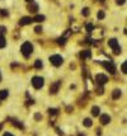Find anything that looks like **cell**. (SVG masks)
<instances>
[{"label":"cell","mask_w":127,"mask_h":136,"mask_svg":"<svg viewBox=\"0 0 127 136\" xmlns=\"http://www.w3.org/2000/svg\"><path fill=\"white\" fill-rule=\"evenodd\" d=\"M33 22V19L31 17H23L20 20H19V24L20 26H27V24H31Z\"/></svg>","instance_id":"obj_7"},{"label":"cell","mask_w":127,"mask_h":136,"mask_svg":"<svg viewBox=\"0 0 127 136\" xmlns=\"http://www.w3.org/2000/svg\"><path fill=\"white\" fill-rule=\"evenodd\" d=\"M5 38H4V37L3 36H0V48H3L4 46H5Z\"/></svg>","instance_id":"obj_15"},{"label":"cell","mask_w":127,"mask_h":136,"mask_svg":"<svg viewBox=\"0 0 127 136\" xmlns=\"http://www.w3.org/2000/svg\"><path fill=\"white\" fill-rule=\"evenodd\" d=\"M27 1H33V0H27Z\"/></svg>","instance_id":"obj_30"},{"label":"cell","mask_w":127,"mask_h":136,"mask_svg":"<svg viewBox=\"0 0 127 136\" xmlns=\"http://www.w3.org/2000/svg\"><path fill=\"white\" fill-rule=\"evenodd\" d=\"M121 95H122V92H121L119 89H116V90H113V92H112V98H113V99H118Z\"/></svg>","instance_id":"obj_10"},{"label":"cell","mask_w":127,"mask_h":136,"mask_svg":"<svg viewBox=\"0 0 127 136\" xmlns=\"http://www.w3.org/2000/svg\"><path fill=\"white\" fill-rule=\"evenodd\" d=\"M32 85L36 88V89H41L43 87V78L41 76H34L32 79Z\"/></svg>","instance_id":"obj_4"},{"label":"cell","mask_w":127,"mask_h":136,"mask_svg":"<svg viewBox=\"0 0 127 136\" xmlns=\"http://www.w3.org/2000/svg\"><path fill=\"white\" fill-rule=\"evenodd\" d=\"M48 112H50V115H56V113H57V109H50Z\"/></svg>","instance_id":"obj_27"},{"label":"cell","mask_w":127,"mask_h":136,"mask_svg":"<svg viewBox=\"0 0 127 136\" xmlns=\"http://www.w3.org/2000/svg\"><path fill=\"white\" fill-rule=\"evenodd\" d=\"M34 31H36V33H41V32H42V27H40V26H38V27H36V28H34Z\"/></svg>","instance_id":"obj_24"},{"label":"cell","mask_w":127,"mask_h":136,"mask_svg":"<svg viewBox=\"0 0 127 136\" xmlns=\"http://www.w3.org/2000/svg\"><path fill=\"white\" fill-rule=\"evenodd\" d=\"M28 9H29V12H33V13H36L37 10H38V5H37V4H34L33 1H31V4L28 5Z\"/></svg>","instance_id":"obj_11"},{"label":"cell","mask_w":127,"mask_h":136,"mask_svg":"<svg viewBox=\"0 0 127 136\" xmlns=\"http://www.w3.org/2000/svg\"><path fill=\"white\" fill-rule=\"evenodd\" d=\"M108 45H109V47L114 51V54H119L121 52V47L118 46V42H117V40L116 38H111L109 40V42H108Z\"/></svg>","instance_id":"obj_2"},{"label":"cell","mask_w":127,"mask_h":136,"mask_svg":"<svg viewBox=\"0 0 127 136\" xmlns=\"http://www.w3.org/2000/svg\"><path fill=\"white\" fill-rule=\"evenodd\" d=\"M0 15H3V17H6V15H8V12H5L4 9H1V10H0Z\"/></svg>","instance_id":"obj_23"},{"label":"cell","mask_w":127,"mask_h":136,"mask_svg":"<svg viewBox=\"0 0 127 136\" xmlns=\"http://www.w3.org/2000/svg\"><path fill=\"white\" fill-rule=\"evenodd\" d=\"M98 18H99V19H102V18H104V12H102V10H100V12L98 13Z\"/></svg>","instance_id":"obj_25"},{"label":"cell","mask_w":127,"mask_h":136,"mask_svg":"<svg viewBox=\"0 0 127 136\" xmlns=\"http://www.w3.org/2000/svg\"><path fill=\"white\" fill-rule=\"evenodd\" d=\"M121 70H122V73H123V74H126V73H127V62H126V61L122 64V66H121Z\"/></svg>","instance_id":"obj_18"},{"label":"cell","mask_w":127,"mask_h":136,"mask_svg":"<svg viewBox=\"0 0 127 136\" xmlns=\"http://www.w3.org/2000/svg\"><path fill=\"white\" fill-rule=\"evenodd\" d=\"M100 122H102L103 125L109 123V122H111V117H109L108 115H102V116H100Z\"/></svg>","instance_id":"obj_9"},{"label":"cell","mask_w":127,"mask_h":136,"mask_svg":"<svg viewBox=\"0 0 127 136\" xmlns=\"http://www.w3.org/2000/svg\"><path fill=\"white\" fill-rule=\"evenodd\" d=\"M0 79H1V76H0Z\"/></svg>","instance_id":"obj_31"},{"label":"cell","mask_w":127,"mask_h":136,"mask_svg":"<svg viewBox=\"0 0 127 136\" xmlns=\"http://www.w3.org/2000/svg\"><path fill=\"white\" fill-rule=\"evenodd\" d=\"M84 126H86V127L92 126V120H90V118H85V120H84Z\"/></svg>","instance_id":"obj_16"},{"label":"cell","mask_w":127,"mask_h":136,"mask_svg":"<svg viewBox=\"0 0 127 136\" xmlns=\"http://www.w3.org/2000/svg\"><path fill=\"white\" fill-rule=\"evenodd\" d=\"M3 136H14V135H12L10 132H5V134H4Z\"/></svg>","instance_id":"obj_29"},{"label":"cell","mask_w":127,"mask_h":136,"mask_svg":"<svg viewBox=\"0 0 127 136\" xmlns=\"http://www.w3.org/2000/svg\"><path fill=\"white\" fill-rule=\"evenodd\" d=\"M80 57H81V59H84V60L90 59V57H92V52H90V51H84V52H81Z\"/></svg>","instance_id":"obj_12"},{"label":"cell","mask_w":127,"mask_h":136,"mask_svg":"<svg viewBox=\"0 0 127 136\" xmlns=\"http://www.w3.org/2000/svg\"><path fill=\"white\" fill-rule=\"evenodd\" d=\"M58 87H60V83H55V84H52L51 88H50V93L51 94H56L57 90H58Z\"/></svg>","instance_id":"obj_8"},{"label":"cell","mask_w":127,"mask_h":136,"mask_svg":"<svg viewBox=\"0 0 127 136\" xmlns=\"http://www.w3.org/2000/svg\"><path fill=\"white\" fill-rule=\"evenodd\" d=\"M93 28H94L93 24H90V23H88V24H86V31H88V32H92V31H93Z\"/></svg>","instance_id":"obj_21"},{"label":"cell","mask_w":127,"mask_h":136,"mask_svg":"<svg viewBox=\"0 0 127 136\" xmlns=\"http://www.w3.org/2000/svg\"><path fill=\"white\" fill-rule=\"evenodd\" d=\"M102 65H103V67H104V69H107V71H109L111 74H114V73H116L114 66L112 65L111 62H108V61H104V62H102Z\"/></svg>","instance_id":"obj_6"},{"label":"cell","mask_w":127,"mask_h":136,"mask_svg":"<svg viewBox=\"0 0 127 136\" xmlns=\"http://www.w3.org/2000/svg\"><path fill=\"white\" fill-rule=\"evenodd\" d=\"M20 51H22V54H23L24 57H29L31 54H32V51H33V46L31 45V42H24L23 45H22Z\"/></svg>","instance_id":"obj_1"},{"label":"cell","mask_w":127,"mask_h":136,"mask_svg":"<svg viewBox=\"0 0 127 136\" xmlns=\"http://www.w3.org/2000/svg\"><path fill=\"white\" fill-rule=\"evenodd\" d=\"M125 1H126V0H116V3H117L118 5H122V4H125Z\"/></svg>","instance_id":"obj_26"},{"label":"cell","mask_w":127,"mask_h":136,"mask_svg":"<svg viewBox=\"0 0 127 136\" xmlns=\"http://www.w3.org/2000/svg\"><path fill=\"white\" fill-rule=\"evenodd\" d=\"M42 118V116L41 115H38V113H37V115H36V120H41Z\"/></svg>","instance_id":"obj_28"},{"label":"cell","mask_w":127,"mask_h":136,"mask_svg":"<svg viewBox=\"0 0 127 136\" xmlns=\"http://www.w3.org/2000/svg\"><path fill=\"white\" fill-rule=\"evenodd\" d=\"M50 62L54 65V66H60V65L64 62V60H62V57L60 56V55H52L50 57Z\"/></svg>","instance_id":"obj_3"},{"label":"cell","mask_w":127,"mask_h":136,"mask_svg":"<svg viewBox=\"0 0 127 136\" xmlns=\"http://www.w3.org/2000/svg\"><path fill=\"white\" fill-rule=\"evenodd\" d=\"M8 90H1V92H0V101H3V99H5L6 97H8Z\"/></svg>","instance_id":"obj_13"},{"label":"cell","mask_w":127,"mask_h":136,"mask_svg":"<svg viewBox=\"0 0 127 136\" xmlns=\"http://www.w3.org/2000/svg\"><path fill=\"white\" fill-rule=\"evenodd\" d=\"M81 14H83L84 17H88L89 14H90V12H89V9H88V8H84V9H83V12H81Z\"/></svg>","instance_id":"obj_20"},{"label":"cell","mask_w":127,"mask_h":136,"mask_svg":"<svg viewBox=\"0 0 127 136\" xmlns=\"http://www.w3.org/2000/svg\"><path fill=\"white\" fill-rule=\"evenodd\" d=\"M95 80H97V83H98L99 85H104L108 81V78L104 74H98V75H97V78H95Z\"/></svg>","instance_id":"obj_5"},{"label":"cell","mask_w":127,"mask_h":136,"mask_svg":"<svg viewBox=\"0 0 127 136\" xmlns=\"http://www.w3.org/2000/svg\"><path fill=\"white\" fill-rule=\"evenodd\" d=\"M34 22H43L44 20V17L43 15H36V18L33 19Z\"/></svg>","instance_id":"obj_17"},{"label":"cell","mask_w":127,"mask_h":136,"mask_svg":"<svg viewBox=\"0 0 127 136\" xmlns=\"http://www.w3.org/2000/svg\"><path fill=\"white\" fill-rule=\"evenodd\" d=\"M5 32H6V28L1 26V27H0V36H3V34H4Z\"/></svg>","instance_id":"obj_22"},{"label":"cell","mask_w":127,"mask_h":136,"mask_svg":"<svg viewBox=\"0 0 127 136\" xmlns=\"http://www.w3.org/2000/svg\"><path fill=\"white\" fill-rule=\"evenodd\" d=\"M99 112H100L99 107H93V108H92V113H93V116H99Z\"/></svg>","instance_id":"obj_14"},{"label":"cell","mask_w":127,"mask_h":136,"mask_svg":"<svg viewBox=\"0 0 127 136\" xmlns=\"http://www.w3.org/2000/svg\"><path fill=\"white\" fill-rule=\"evenodd\" d=\"M34 67H37V69L42 67V61H41V60H36V62H34Z\"/></svg>","instance_id":"obj_19"}]
</instances>
